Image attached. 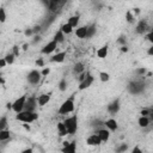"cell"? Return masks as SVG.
Returning a JSON list of instances; mask_svg holds the SVG:
<instances>
[{"label": "cell", "instance_id": "obj_22", "mask_svg": "<svg viewBox=\"0 0 153 153\" xmlns=\"http://www.w3.org/2000/svg\"><path fill=\"white\" fill-rule=\"evenodd\" d=\"M137 123H139V126H140L141 128H146V127H148V124H149V118H148V117H145V116H141V117L139 118Z\"/></svg>", "mask_w": 153, "mask_h": 153}, {"label": "cell", "instance_id": "obj_44", "mask_svg": "<svg viewBox=\"0 0 153 153\" xmlns=\"http://www.w3.org/2000/svg\"><path fill=\"white\" fill-rule=\"evenodd\" d=\"M7 63H6V61H5V59L2 57V59H0V68H2V67H5Z\"/></svg>", "mask_w": 153, "mask_h": 153}, {"label": "cell", "instance_id": "obj_21", "mask_svg": "<svg viewBox=\"0 0 153 153\" xmlns=\"http://www.w3.org/2000/svg\"><path fill=\"white\" fill-rule=\"evenodd\" d=\"M72 27H76L78 26V24H79V16L78 14H75V16H72L69 19H68V22H67Z\"/></svg>", "mask_w": 153, "mask_h": 153}, {"label": "cell", "instance_id": "obj_16", "mask_svg": "<svg viewBox=\"0 0 153 153\" xmlns=\"http://www.w3.org/2000/svg\"><path fill=\"white\" fill-rule=\"evenodd\" d=\"M87 35V25L86 26H80L75 30V36L79 38H86Z\"/></svg>", "mask_w": 153, "mask_h": 153}, {"label": "cell", "instance_id": "obj_46", "mask_svg": "<svg viewBox=\"0 0 153 153\" xmlns=\"http://www.w3.org/2000/svg\"><path fill=\"white\" fill-rule=\"evenodd\" d=\"M22 153H33V151H32V148H25L22 151Z\"/></svg>", "mask_w": 153, "mask_h": 153}, {"label": "cell", "instance_id": "obj_19", "mask_svg": "<svg viewBox=\"0 0 153 153\" xmlns=\"http://www.w3.org/2000/svg\"><path fill=\"white\" fill-rule=\"evenodd\" d=\"M108 55V45H103L97 50V56L99 59H104Z\"/></svg>", "mask_w": 153, "mask_h": 153}, {"label": "cell", "instance_id": "obj_43", "mask_svg": "<svg viewBox=\"0 0 153 153\" xmlns=\"http://www.w3.org/2000/svg\"><path fill=\"white\" fill-rule=\"evenodd\" d=\"M25 36H31L32 33H33V31H32V29H27V30H25Z\"/></svg>", "mask_w": 153, "mask_h": 153}, {"label": "cell", "instance_id": "obj_54", "mask_svg": "<svg viewBox=\"0 0 153 153\" xmlns=\"http://www.w3.org/2000/svg\"><path fill=\"white\" fill-rule=\"evenodd\" d=\"M4 82H5V81H4V79L0 76V84H4Z\"/></svg>", "mask_w": 153, "mask_h": 153}, {"label": "cell", "instance_id": "obj_5", "mask_svg": "<svg viewBox=\"0 0 153 153\" xmlns=\"http://www.w3.org/2000/svg\"><path fill=\"white\" fill-rule=\"evenodd\" d=\"M25 100H26V97H25V96H22V97H19L18 99H16V100L12 103V110H13L16 114L22 112V111L24 110Z\"/></svg>", "mask_w": 153, "mask_h": 153}, {"label": "cell", "instance_id": "obj_45", "mask_svg": "<svg viewBox=\"0 0 153 153\" xmlns=\"http://www.w3.org/2000/svg\"><path fill=\"white\" fill-rule=\"evenodd\" d=\"M85 76H86V74H85L84 72H82V73H80V75H79V81L81 82V81H82V80L85 79Z\"/></svg>", "mask_w": 153, "mask_h": 153}, {"label": "cell", "instance_id": "obj_7", "mask_svg": "<svg viewBox=\"0 0 153 153\" xmlns=\"http://www.w3.org/2000/svg\"><path fill=\"white\" fill-rule=\"evenodd\" d=\"M27 80H29V82L32 84V85L38 84L39 80H41V72H38V71H36V69L31 71V72L29 73V75H27Z\"/></svg>", "mask_w": 153, "mask_h": 153}, {"label": "cell", "instance_id": "obj_11", "mask_svg": "<svg viewBox=\"0 0 153 153\" xmlns=\"http://www.w3.org/2000/svg\"><path fill=\"white\" fill-rule=\"evenodd\" d=\"M56 48H57V43L53 39V41H50L48 44H45L41 51H42V54H47V55H48V54H51Z\"/></svg>", "mask_w": 153, "mask_h": 153}, {"label": "cell", "instance_id": "obj_35", "mask_svg": "<svg viewBox=\"0 0 153 153\" xmlns=\"http://www.w3.org/2000/svg\"><path fill=\"white\" fill-rule=\"evenodd\" d=\"M148 115H152V110H151V109H143V110L141 111V116L147 117Z\"/></svg>", "mask_w": 153, "mask_h": 153}, {"label": "cell", "instance_id": "obj_47", "mask_svg": "<svg viewBox=\"0 0 153 153\" xmlns=\"http://www.w3.org/2000/svg\"><path fill=\"white\" fill-rule=\"evenodd\" d=\"M121 51H124L126 53V51H128V48L126 45H123V47H121Z\"/></svg>", "mask_w": 153, "mask_h": 153}, {"label": "cell", "instance_id": "obj_6", "mask_svg": "<svg viewBox=\"0 0 153 153\" xmlns=\"http://www.w3.org/2000/svg\"><path fill=\"white\" fill-rule=\"evenodd\" d=\"M36 106H37V99H36L35 97H29V98H26L25 105H24V110H25V111H31V112H33L35 109H36Z\"/></svg>", "mask_w": 153, "mask_h": 153}, {"label": "cell", "instance_id": "obj_25", "mask_svg": "<svg viewBox=\"0 0 153 153\" xmlns=\"http://www.w3.org/2000/svg\"><path fill=\"white\" fill-rule=\"evenodd\" d=\"M60 30L62 31V33H63V35H65V33H67V35H68V33H71V32L73 31V27H72L68 23H66V24H63V25L61 26V29H60Z\"/></svg>", "mask_w": 153, "mask_h": 153}, {"label": "cell", "instance_id": "obj_37", "mask_svg": "<svg viewBox=\"0 0 153 153\" xmlns=\"http://www.w3.org/2000/svg\"><path fill=\"white\" fill-rule=\"evenodd\" d=\"M14 56H18L19 55V48H18V45H14L13 47V53H12Z\"/></svg>", "mask_w": 153, "mask_h": 153}, {"label": "cell", "instance_id": "obj_2", "mask_svg": "<svg viewBox=\"0 0 153 153\" xmlns=\"http://www.w3.org/2000/svg\"><path fill=\"white\" fill-rule=\"evenodd\" d=\"M73 111H74V97L72 96V97L67 98V99L60 105L57 112H59V115H67V114L73 112Z\"/></svg>", "mask_w": 153, "mask_h": 153}, {"label": "cell", "instance_id": "obj_42", "mask_svg": "<svg viewBox=\"0 0 153 153\" xmlns=\"http://www.w3.org/2000/svg\"><path fill=\"white\" fill-rule=\"evenodd\" d=\"M131 153H142V151L140 149V147H139V146H135V147L133 148Z\"/></svg>", "mask_w": 153, "mask_h": 153}, {"label": "cell", "instance_id": "obj_10", "mask_svg": "<svg viewBox=\"0 0 153 153\" xmlns=\"http://www.w3.org/2000/svg\"><path fill=\"white\" fill-rule=\"evenodd\" d=\"M120 108H121L120 100H118V99H115V100H112V102L108 105V108H106V109H108V112H109V114L115 115V114H117V112H118Z\"/></svg>", "mask_w": 153, "mask_h": 153}, {"label": "cell", "instance_id": "obj_17", "mask_svg": "<svg viewBox=\"0 0 153 153\" xmlns=\"http://www.w3.org/2000/svg\"><path fill=\"white\" fill-rule=\"evenodd\" d=\"M65 57H66V51H61V53L55 54V55L50 59V61H51V62H57V63H60V62H63Z\"/></svg>", "mask_w": 153, "mask_h": 153}, {"label": "cell", "instance_id": "obj_1", "mask_svg": "<svg viewBox=\"0 0 153 153\" xmlns=\"http://www.w3.org/2000/svg\"><path fill=\"white\" fill-rule=\"evenodd\" d=\"M38 118V115L33 111V112H31V111H25V110H23L22 112H18L17 115H16V120L17 121H20V122H23V123H31V122H33V121H36Z\"/></svg>", "mask_w": 153, "mask_h": 153}, {"label": "cell", "instance_id": "obj_18", "mask_svg": "<svg viewBox=\"0 0 153 153\" xmlns=\"http://www.w3.org/2000/svg\"><path fill=\"white\" fill-rule=\"evenodd\" d=\"M104 124H105V127H106L108 129H110V130H116V129L118 128L117 122H116V120H114V118L106 120V121L104 122Z\"/></svg>", "mask_w": 153, "mask_h": 153}, {"label": "cell", "instance_id": "obj_29", "mask_svg": "<svg viewBox=\"0 0 153 153\" xmlns=\"http://www.w3.org/2000/svg\"><path fill=\"white\" fill-rule=\"evenodd\" d=\"M99 79L105 82V81H108V80L110 79V75H109V73H106V72H100V73H99Z\"/></svg>", "mask_w": 153, "mask_h": 153}, {"label": "cell", "instance_id": "obj_4", "mask_svg": "<svg viewBox=\"0 0 153 153\" xmlns=\"http://www.w3.org/2000/svg\"><path fill=\"white\" fill-rule=\"evenodd\" d=\"M145 88V84L141 81V80H133L129 82L128 85V90L130 93L133 94H137V93H141Z\"/></svg>", "mask_w": 153, "mask_h": 153}, {"label": "cell", "instance_id": "obj_9", "mask_svg": "<svg viewBox=\"0 0 153 153\" xmlns=\"http://www.w3.org/2000/svg\"><path fill=\"white\" fill-rule=\"evenodd\" d=\"M92 82H93V76L90 74V73H86V76H85V79L80 82V85H79V90H85V88H88L91 85H92Z\"/></svg>", "mask_w": 153, "mask_h": 153}, {"label": "cell", "instance_id": "obj_49", "mask_svg": "<svg viewBox=\"0 0 153 153\" xmlns=\"http://www.w3.org/2000/svg\"><path fill=\"white\" fill-rule=\"evenodd\" d=\"M39 30H41V26H36L35 29H32L33 32H37V31H39Z\"/></svg>", "mask_w": 153, "mask_h": 153}, {"label": "cell", "instance_id": "obj_24", "mask_svg": "<svg viewBox=\"0 0 153 153\" xmlns=\"http://www.w3.org/2000/svg\"><path fill=\"white\" fill-rule=\"evenodd\" d=\"M10 136H11L10 130H6V129L0 130V141H6L7 139H10Z\"/></svg>", "mask_w": 153, "mask_h": 153}, {"label": "cell", "instance_id": "obj_41", "mask_svg": "<svg viewBox=\"0 0 153 153\" xmlns=\"http://www.w3.org/2000/svg\"><path fill=\"white\" fill-rule=\"evenodd\" d=\"M117 42L120 43V44H122V47L126 44V37H120L118 39H117Z\"/></svg>", "mask_w": 153, "mask_h": 153}, {"label": "cell", "instance_id": "obj_38", "mask_svg": "<svg viewBox=\"0 0 153 153\" xmlns=\"http://www.w3.org/2000/svg\"><path fill=\"white\" fill-rule=\"evenodd\" d=\"M49 73H50V69H49V68H43L42 72H41V75H44V76H45V75H48Z\"/></svg>", "mask_w": 153, "mask_h": 153}, {"label": "cell", "instance_id": "obj_50", "mask_svg": "<svg viewBox=\"0 0 153 153\" xmlns=\"http://www.w3.org/2000/svg\"><path fill=\"white\" fill-rule=\"evenodd\" d=\"M148 55H153V47H151L148 49Z\"/></svg>", "mask_w": 153, "mask_h": 153}, {"label": "cell", "instance_id": "obj_53", "mask_svg": "<svg viewBox=\"0 0 153 153\" xmlns=\"http://www.w3.org/2000/svg\"><path fill=\"white\" fill-rule=\"evenodd\" d=\"M139 12H140V10H139V8H135V13L139 14Z\"/></svg>", "mask_w": 153, "mask_h": 153}, {"label": "cell", "instance_id": "obj_27", "mask_svg": "<svg viewBox=\"0 0 153 153\" xmlns=\"http://www.w3.org/2000/svg\"><path fill=\"white\" fill-rule=\"evenodd\" d=\"M94 33H96V25L92 24V25L87 26V35H86V38H91Z\"/></svg>", "mask_w": 153, "mask_h": 153}, {"label": "cell", "instance_id": "obj_31", "mask_svg": "<svg viewBox=\"0 0 153 153\" xmlns=\"http://www.w3.org/2000/svg\"><path fill=\"white\" fill-rule=\"evenodd\" d=\"M7 127V118L5 116L0 117V130H4Z\"/></svg>", "mask_w": 153, "mask_h": 153}, {"label": "cell", "instance_id": "obj_14", "mask_svg": "<svg viewBox=\"0 0 153 153\" xmlns=\"http://www.w3.org/2000/svg\"><path fill=\"white\" fill-rule=\"evenodd\" d=\"M96 134L98 135V137L100 139L102 142H106L109 140V137H110V133H109L108 129H103V128L102 129H98Z\"/></svg>", "mask_w": 153, "mask_h": 153}, {"label": "cell", "instance_id": "obj_8", "mask_svg": "<svg viewBox=\"0 0 153 153\" xmlns=\"http://www.w3.org/2000/svg\"><path fill=\"white\" fill-rule=\"evenodd\" d=\"M62 153H76V142L72 141V142H63V147H62Z\"/></svg>", "mask_w": 153, "mask_h": 153}, {"label": "cell", "instance_id": "obj_26", "mask_svg": "<svg viewBox=\"0 0 153 153\" xmlns=\"http://www.w3.org/2000/svg\"><path fill=\"white\" fill-rule=\"evenodd\" d=\"M73 72L76 73V74L82 73V72H84V63H82V62H78V63H75V66H74V68H73Z\"/></svg>", "mask_w": 153, "mask_h": 153}, {"label": "cell", "instance_id": "obj_34", "mask_svg": "<svg viewBox=\"0 0 153 153\" xmlns=\"http://www.w3.org/2000/svg\"><path fill=\"white\" fill-rule=\"evenodd\" d=\"M126 19H127L128 23H133V22H134V16L131 14L130 11H128V12L126 13Z\"/></svg>", "mask_w": 153, "mask_h": 153}, {"label": "cell", "instance_id": "obj_12", "mask_svg": "<svg viewBox=\"0 0 153 153\" xmlns=\"http://www.w3.org/2000/svg\"><path fill=\"white\" fill-rule=\"evenodd\" d=\"M148 29H149V27H148L146 20H140V22L137 23V25H136V32H137L139 35H143V33H146Z\"/></svg>", "mask_w": 153, "mask_h": 153}, {"label": "cell", "instance_id": "obj_51", "mask_svg": "<svg viewBox=\"0 0 153 153\" xmlns=\"http://www.w3.org/2000/svg\"><path fill=\"white\" fill-rule=\"evenodd\" d=\"M6 108H7V109H12V103H7V104H6Z\"/></svg>", "mask_w": 153, "mask_h": 153}, {"label": "cell", "instance_id": "obj_52", "mask_svg": "<svg viewBox=\"0 0 153 153\" xmlns=\"http://www.w3.org/2000/svg\"><path fill=\"white\" fill-rule=\"evenodd\" d=\"M37 41H39V36H36L35 37V42H37Z\"/></svg>", "mask_w": 153, "mask_h": 153}, {"label": "cell", "instance_id": "obj_36", "mask_svg": "<svg viewBox=\"0 0 153 153\" xmlns=\"http://www.w3.org/2000/svg\"><path fill=\"white\" fill-rule=\"evenodd\" d=\"M145 73H146V69L145 68H137L136 69V74L137 75H143Z\"/></svg>", "mask_w": 153, "mask_h": 153}, {"label": "cell", "instance_id": "obj_39", "mask_svg": "<svg viewBox=\"0 0 153 153\" xmlns=\"http://www.w3.org/2000/svg\"><path fill=\"white\" fill-rule=\"evenodd\" d=\"M43 65H44V61H43L42 59L36 60V66H38V67H43Z\"/></svg>", "mask_w": 153, "mask_h": 153}, {"label": "cell", "instance_id": "obj_20", "mask_svg": "<svg viewBox=\"0 0 153 153\" xmlns=\"http://www.w3.org/2000/svg\"><path fill=\"white\" fill-rule=\"evenodd\" d=\"M57 133H59L60 136H66L68 134L67 133V129H66V127L63 124V122H59L57 123Z\"/></svg>", "mask_w": 153, "mask_h": 153}, {"label": "cell", "instance_id": "obj_23", "mask_svg": "<svg viewBox=\"0 0 153 153\" xmlns=\"http://www.w3.org/2000/svg\"><path fill=\"white\" fill-rule=\"evenodd\" d=\"M54 41H55L56 43H62V42L65 41V35L62 33L61 30H59V31L55 33V36H54Z\"/></svg>", "mask_w": 153, "mask_h": 153}, {"label": "cell", "instance_id": "obj_48", "mask_svg": "<svg viewBox=\"0 0 153 153\" xmlns=\"http://www.w3.org/2000/svg\"><path fill=\"white\" fill-rule=\"evenodd\" d=\"M23 127H24V128H25L27 131L30 130V126H27V123H24V124H23Z\"/></svg>", "mask_w": 153, "mask_h": 153}, {"label": "cell", "instance_id": "obj_33", "mask_svg": "<svg viewBox=\"0 0 153 153\" xmlns=\"http://www.w3.org/2000/svg\"><path fill=\"white\" fill-rule=\"evenodd\" d=\"M59 88H60L61 91H65V90L67 88V81H66V79H62V80L60 81V84H59Z\"/></svg>", "mask_w": 153, "mask_h": 153}, {"label": "cell", "instance_id": "obj_3", "mask_svg": "<svg viewBox=\"0 0 153 153\" xmlns=\"http://www.w3.org/2000/svg\"><path fill=\"white\" fill-rule=\"evenodd\" d=\"M63 124H65L68 134H71V135L75 134L76 130H78V117H76V115H74L72 117H67L63 121Z\"/></svg>", "mask_w": 153, "mask_h": 153}, {"label": "cell", "instance_id": "obj_28", "mask_svg": "<svg viewBox=\"0 0 153 153\" xmlns=\"http://www.w3.org/2000/svg\"><path fill=\"white\" fill-rule=\"evenodd\" d=\"M4 59H5V61H6V63H7V65H12V63L14 62L16 56H14V55L11 53V54H7V55H6Z\"/></svg>", "mask_w": 153, "mask_h": 153}, {"label": "cell", "instance_id": "obj_55", "mask_svg": "<svg viewBox=\"0 0 153 153\" xmlns=\"http://www.w3.org/2000/svg\"><path fill=\"white\" fill-rule=\"evenodd\" d=\"M23 49L26 50V49H27V44H24V48H23Z\"/></svg>", "mask_w": 153, "mask_h": 153}, {"label": "cell", "instance_id": "obj_32", "mask_svg": "<svg viewBox=\"0 0 153 153\" xmlns=\"http://www.w3.org/2000/svg\"><path fill=\"white\" fill-rule=\"evenodd\" d=\"M6 22V12L5 8L0 7V23H5Z\"/></svg>", "mask_w": 153, "mask_h": 153}, {"label": "cell", "instance_id": "obj_30", "mask_svg": "<svg viewBox=\"0 0 153 153\" xmlns=\"http://www.w3.org/2000/svg\"><path fill=\"white\" fill-rule=\"evenodd\" d=\"M128 149V145L127 143H122V145H120L117 148H116V153H123V152H126Z\"/></svg>", "mask_w": 153, "mask_h": 153}, {"label": "cell", "instance_id": "obj_15", "mask_svg": "<svg viewBox=\"0 0 153 153\" xmlns=\"http://www.w3.org/2000/svg\"><path fill=\"white\" fill-rule=\"evenodd\" d=\"M36 99H37V105L44 106L50 100V93H43V94L38 96V98H36Z\"/></svg>", "mask_w": 153, "mask_h": 153}, {"label": "cell", "instance_id": "obj_13", "mask_svg": "<svg viewBox=\"0 0 153 153\" xmlns=\"http://www.w3.org/2000/svg\"><path fill=\"white\" fill-rule=\"evenodd\" d=\"M86 143H87L88 146H99V145L102 143V141H100V139L98 137L97 134H92V135H90V136L87 137Z\"/></svg>", "mask_w": 153, "mask_h": 153}, {"label": "cell", "instance_id": "obj_40", "mask_svg": "<svg viewBox=\"0 0 153 153\" xmlns=\"http://www.w3.org/2000/svg\"><path fill=\"white\" fill-rule=\"evenodd\" d=\"M146 37H147V39H148L149 42H153V32H152V31H149Z\"/></svg>", "mask_w": 153, "mask_h": 153}]
</instances>
